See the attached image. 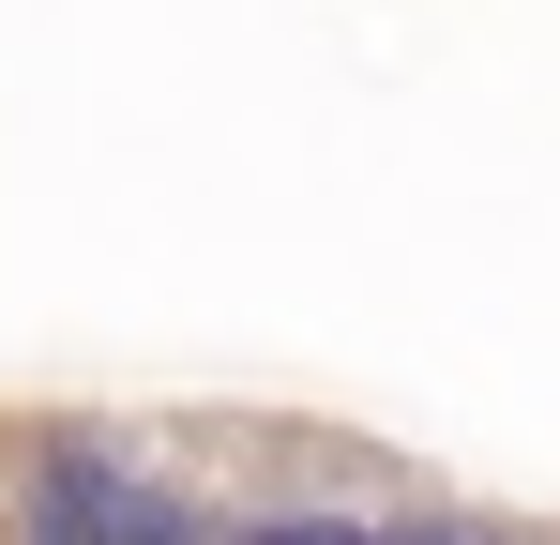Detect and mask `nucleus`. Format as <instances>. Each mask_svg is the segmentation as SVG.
<instances>
[]
</instances>
